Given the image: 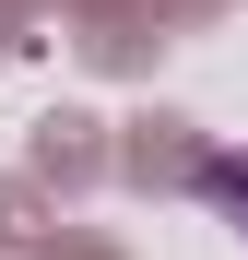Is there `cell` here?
Masks as SVG:
<instances>
[{
    "label": "cell",
    "mask_w": 248,
    "mask_h": 260,
    "mask_svg": "<svg viewBox=\"0 0 248 260\" xmlns=\"http://www.w3.org/2000/svg\"><path fill=\"white\" fill-rule=\"evenodd\" d=\"M189 189L213 201V213H236V237H248V154H201V166H189Z\"/></svg>",
    "instance_id": "cell-1"
}]
</instances>
